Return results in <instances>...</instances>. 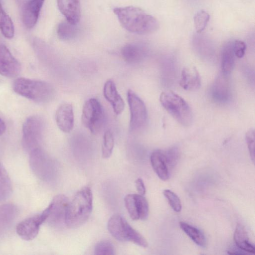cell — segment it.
<instances>
[{"label": "cell", "mask_w": 255, "mask_h": 255, "mask_svg": "<svg viewBox=\"0 0 255 255\" xmlns=\"http://www.w3.org/2000/svg\"><path fill=\"white\" fill-rule=\"evenodd\" d=\"M121 54L124 60L129 64H135L141 61L145 55V50L137 43H128L121 50Z\"/></svg>", "instance_id": "obj_19"}, {"label": "cell", "mask_w": 255, "mask_h": 255, "mask_svg": "<svg viewBox=\"0 0 255 255\" xmlns=\"http://www.w3.org/2000/svg\"><path fill=\"white\" fill-rule=\"evenodd\" d=\"M103 94L105 99L112 105L114 113L117 115L121 114L124 110L125 102L119 94L114 81L109 80L106 82Z\"/></svg>", "instance_id": "obj_15"}, {"label": "cell", "mask_w": 255, "mask_h": 255, "mask_svg": "<svg viewBox=\"0 0 255 255\" xmlns=\"http://www.w3.org/2000/svg\"><path fill=\"white\" fill-rule=\"evenodd\" d=\"M234 239L237 246L242 251L251 254H254V247L249 242V237L245 227L238 224L236 228Z\"/></svg>", "instance_id": "obj_21"}, {"label": "cell", "mask_w": 255, "mask_h": 255, "mask_svg": "<svg viewBox=\"0 0 255 255\" xmlns=\"http://www.w3.org/2000/svg\"><path fill=\"white\" fill-rule=\"evenodd\" d=\"M17 213V207L12 204H5L0 206V240L10 229Z\"/></svg>", "instance_id": "obj_14"}, {"label": "cell", "mask_w": 255, "mask_h": 255, "mask_svg": "<svg viewBox=\"0 0 255 255\" xmlns=\"http://www.w3.org/2000/svg\"><path fill=\"white\" fill-rule=\"evenodd\" d=\"M48 216V212L46 208L40 214L25 219L17 225V234L24 240L34 239L38 233L40 225L46 221Z\"/></svg>", "instance_id": "obj_9"}, {"label": "cell", "mask_w": 255, "mask_h": 255, "mask_svg": "<svg viewBox=\"0 0 255 255\" xmlns=\"http://www.w3.org/2000/svg\"><path fill=\"white\" fill-rule=\"evenodd\" d=\"M0 30L7 38L11 39L14 36V29L13 22L4 10L0 2Z\"/></svg>", "instance_id": "obj_25"}, {"label": "cell", "mask_w": 255, "mask_h": 255, "mask_svg": "<svg viewBox=\"0 0 255 255\" xmlns=\"http://www.w3.org/2000/svg\"><path fill=\"white\" fill-rule=\"evenodd\" d=\"M150 160L151 166L158 177L164 181L167 180L169 176V169L166 163L164 151H153L150 155Z\"/></svg>", "instance_id": "obj_18"}, {"label": "cell", "mask_w": 255, "mask_h": 255, "mask_svg": "<svg viewBox=\"0 0 255 255\" xmlns=\"http://www.w3.org/2000/svg\"><path fill=\"white\" fill-rule=\"evenodd\" d=\"M127 99L130 110L129 129L136 131L146 124L147 113L143 101L131 90L127 93Z\"/></svg>", "instance_id": "obj_8"}, {"label": "cell", "mask_w": 255, "mask_h": 255, "mask_svg": "<svg viewBox=\"0 0 255 255\" xmlns=\"http://www.w3.org/2000/svg\"><path fill=\"white\" fill-rule=\"evenodd\" d=\"M246 49L245 43L241 40H234V50L236 57L242 58L244 57Z\"/></svg>", "instance_id": "obj_35"}, {"label": "cell", "mask_w": 255, "mask_h": 255, "mask_svg": "<svg viewBox=\"0 0 255 255\" xmlns=\"http://www.w3.org/2000/svg\"><path fill=\"white\" fill-rule=\"evenodd\" d=\"M21 70L19 62L7 48L0 44V75L8 78L18 76Z\"/></svg>", "instance_id": "obj_11"}, {"label": "cell", "mask_w": 255, "mask_h": 255, "mask_svg": "<svg viewBox=\"0 0 255 255\" xmlns=\"http://www.w3.org/2000/svg\"><path fill=\"white\" fill-rule=\"evenodd\" d=\"M226 76L222 73V75L217 79L213 89L214 98L222 102L227 101L230 95V87Z\"/></svg>", "instance_id": "obj_22"}, {"label": "cell", "mask_w": 255, "mask_h": 255, "mask_svg": "<svg viewBox=\"0 0 255 255\" xmlns=\"http://www.w3.org/2000/svg\"><path fill=\"white\" fill-rule=\"evenodd\" d=\"M210 14L205 10L197 12L194 16V24L198 33L203 31L206 28L209 20Z\"/></svg>", "instance_id": "obj_29"}, {"label": "cell", "mask_w": 255, "mask_h": 255, "mask_svg": "<svg viewBox=\"0 0 255 255\" xmlns=\"http://www.w3.org/2000/svg\"><path fill=\"white\" fill-rule=\"evenodd\" d=\"M43 131V122L39 117L27 118L22 126V144L24 149L29 152L39 148Z\"/></svg>", "instance_id": "obj_6"}, {"label": "cell", "mask_w": 255, "mask_h": 255, "mask_svg": "<svg viewBox=\"0 0 255 255\" xmlns=\"http://www.w3.org/2000/svg\"><path fill=\"white\" fill-rule=\"evenodd\" d=\"M6 129V125L4 121L0 118V135L3 134Z\"/></svg>", "instance_id": "obj_37"}, {"label": "cell", "mask_w": 255, "mask_h": 255, "mask_svg": "<svg viewBox=\"0 0 255 255\" xmlns=\"http://www.w3.org/2000/svg\"><path fill=\"white\" fill-rule=\"evenodd\" d=\"M55 121L61 131L65 133L70 132L73 128L74 123L72 105L67 103L60 105L55 113Z\"/></svg>", "instance_id": "obj_12"}, {"label": "cell", "mask_w": 255, "mask_h": 255, "mask_svg": "<svg viewBox=\"0 0 255 255\" xmlns=\"http://www.w3.org/2000/svg\"><path fill=\"white\" fill-rule=\"evenodd\" d=\"M45 0H28L23 6L22 18L25 26L30 29L36 24Z\"/></svg>", "instance_id": "obj_13"}, {"label": "cell", "mask_w": 255, "mask_h": 255, "mask_svg": "<svg viewBox=\"0 0 255 255\" xmlns=\"http://www.w3.org/2000/svg\"><path fill=\"white\" fill-rule=\"evenodd\" d=\"M107 227L110 233L117 240L130 242L143 248L148 246L146 239L119 214H115L110 218Z\"/></svg>", "instance_id": "obj_5"}, {"label": "cell", "mask_w": 255, "mask_h": 255, "mask_svg": "<svg viewBox=\"0 0 255 255\" xmlns=\"http://www.w3.org/2000/svg\"><path fill=\"white\" fill-rule=\"evenodd\" d=\"M159 101L163 107L180 124L190 126L193 122V113L187 102L171 91L162 92Z\"/></svg>", "instance_id": "obj_4"}, {"label": "cell", "mask_w": 255, "mask_h": 255, "mask_svg": "<svg viewBox=\"0 0 255 255\" xmlns=\"http://www.w3.org/2000/svg\"><path fill=\"white\" fill-rule=\"evenodd\" d=\"M12 88L18 95L38 103L50 101L55 93V89L51 84L25 78L15 80Z\"/></svg>", "instance_id": "obj_3"}, {"label": "cell", "mask_w": 255, "mask_h": 255, "mask_svg": "<svg viewBox=\"0 0 255 255\" xmlns=\"http://www.w3.org/2000/svg\"><path fill=\"white\" fill-rule=\"evenodd\" d=\"M166 163L169 169L173 167L178 160L179 151L177 148L173 147L164 151Z\"/></svg>", "instance_id": "obj_33"}, {"label": "cell", "mask_w": 255, "mask_h": 255, "mask_svg": "<svg viewBox=\"0 0 255 255\" xmlns=\"http://www.w3.org/2000/svg\"><path fill=\"white\" fill-rule=\"evenodd\" d=\"M163 194L173 210L176 212H180L182 209V205L178 196L169 189H165L163 191Z\"/></svg>", "instance_id": "obj_32"}, {"label": "cell", "mask_w": 255, "mask_h": 255, "mask_svg": "<svg viewBox=\"0 0 255 255\" xmlns=\"http://www.w3.org/2000/svg\"><path fill=\"white\" fill-rule=\"evenodd\" d=\"M58 7L67 20L77 24L81 17L79 0H57Z\"/></svg>", "instance_id": "obj_16"}, {"label": "cell", "mask_w": 255, "mask_h": 255, "mask_svg": "<svg viewBox=\"0 0 255 255\" xmlns=\"http://www.w3.org/2000/svg\"><path fill=\"white\" fill-rule=\"evenodd\" d=\"M114 146V138L113 133L110 130H106L103 136L102 147V155L104 158H108L111 155Z\"/></svg>", "instance_id": "obj_27"}, {"label": "cell", "mask_w": 255, "mask_h": 255, "mask_svg": "<svg viewBox=\"0 0 255 255\" xmlns=\"http://www.w3.org/2000/svg\"><path fill=\"white\" fill-rule=\"evenodd\" d=\"M235 57L234 40L227 42L221 52V69L223 74L228 76L232 72L235 66Z\"/></svg>", "instance_id": "obj_20"}, {"label": "cell", "mask_w": 255, "mask_h": 255, "mask_svg": "<svg viewBox=\"0 0 255 255\" xmlns=\"http://www.w3.org/2000/svg\"><path fill=\"white\" fill-rule=\"evenodd\" d=\"M179 226L182 230L196 244L202 247L206 246V238L200 230L184 222H180Z\"/></svg>", "instance_id": "obj_23"}, {"label": "cell", "mask_w": 255, "mask_h": 255, "mask_svg": "<svg viewBox=\"0 0 255 255\" xmlns=\"http://www.w3.org/2000/svg\"><path fill=\"white\" fill-rule=\"evenodd\" d=\"M136 201L139 219L146 220L148 216L149 205L146 198L140 194H135Z\"/></svg>", "instance_id": "obj_30"}, {"label": "cell", "mask_w": 255, "mask_h": 255, "mask_svg": "<svg viewBox=\"0 0 255 255\" xmlns=\"http://www.w3.org/2000/svg\"><path fill=\"white\" fill-rule=\"evenodd\" d=\"M93 209V194L89 187L80 190L69 202L65 223L69 228H78L88 220Z\"/></svg>", "instance_id": "obj_2"}, {"label": "cell", "mask_w": 255, "mask_h": 255, "mask_svg": "<svg viewBox=\"0 0 255 255\" xmlns=\"http://www.w3.org/2000/svg\"><path fill=\"white\" fill-rule=\"evenodd\" d=\"M124 201L126 209L131 219L133 220H139L135 194L127 195L124 198Z\"/></svg>", "instance_id": "obj_28"}, {"label": "cell", "mask_w": 255, "mask_h": 255, "mask_svg": "<svg viewBox=\"0 0 255 255\" xmlns=\"http://www.w3.org/2000/svg\"><path fill=\"white\" fill-rule=\"evenodd\" d=\"M76 25L67 20L60 23L57 31L59 38L63 40H68L74 38L78 32Z\"/></svg>", "instance_id": "obj_26"}, {"label": "cell", "mask_w": 255, "mask_h": 255, "mask_svg": "<svg viewBox=\"0 0 255 255\" xmlns=\"http://www.w3.org/2000/svg\"><path fill=\"white\" fill-rule=\"evenodd\" d=\"M81 120L83 125L93 133L100 129L104 121V112L99 101L95 98L87 100L82 108Z\"/></svg>", "instance_id": "obj_7"}, {"label": "cell", "mask_w": 255, "mask_h": 255, "mask_svg": "<svg viewBox=\"0 0 255 255\" xmlns=\"http://www.w3.org/2000/svg\"><path fill=\"white\" fill-rule=\"evenodd\" d=\"M96 255H114L115 249L113 244L109 241L103 240L97 244L94 250Z\"/></svg>", "instance_id": "obj_31"}, {"label": "cell", "mask_w": 255, "mask_h": 255, "mask_svg": "<svg viewBox=\"0 0 255 255\" xmlns=\"http://www.w3.org/2000/svg\"><path fill=\"white\" fill-rule=\"evenodd\" d=\"M69 202L68 198L64 195L55 196L46 208L48 216L46 221L52 226H56L64 222L65 223V214Z\"/></svg>", "instance_id": "obj_10"}, {"label": "cell", "mask_w": 255, "mask_h": 255, "mask_svg": "<svg viewBox=\"0 0 255 255\" xmlns=\"http://www.w3.org/2000/svg\"><path fill=\"white\" fill-rule=\"evenodd\" d=\"M246 141L248 145L251 158L255 161V130L251 128L246 133Z\"/></svg>", "instance_id": "obj_34"}, {"label": "cell", "mask_w": 255, "mask_h": 255, "mask_svg": "<svg viewBox=\"0 0 255 255\" xmlns=\"http://www.w3.org/2000/svg\"><path fill=\"white\" fill-rule=\"evenodd\" d=\"M114 12L122 26L130 32L146 35L156 31L159 28V22L156 18L139 7H116L114 9Z\"/></svg>", "instance_id": "obj_1"}, {"label": "cell", "mask_w": 255, "mask_h": 255, "mask_svg": "<svg viewBox=\"0 0 255 255\" xmlns=\"http://www.w3.org/2000/svg\"><path fill=\"white\" fill-rule=\"evenodd\" d=\"M135 183L138 194L144 195L146 192V189L142 179L140 178H137Z\"/></svg>", "instance_id": "obj_36"}, {"label": "cell", "mask_w": 255, "mask_h": 255, "mask_svg": "<svg viewBox=\"0 0 255 255\" xmlns=\"http://www.w3.org/2000/svg\"><path fill=\"white\" fill-rule=\"evenodd\" d=\"M12 192V185L8 175L0 163V202L8 198Z\"/></svg>", "instance_id": "obj_24"}, {"label": "cell", "mask_w": 255, "mask_h": 255, "mask_svg": "<svg viewBox=\"0 0 255 255\" xmlns=\"http://www.w3.org/2000/svg\"><path fill=\"white\" fill-rule=\"evenodd\" d=\"M180 86L185 90L195 91L201 86L200 74L195 67H184L181 72Z\"/></svg>", "instance_id": "obj_17"}]
</instances>
